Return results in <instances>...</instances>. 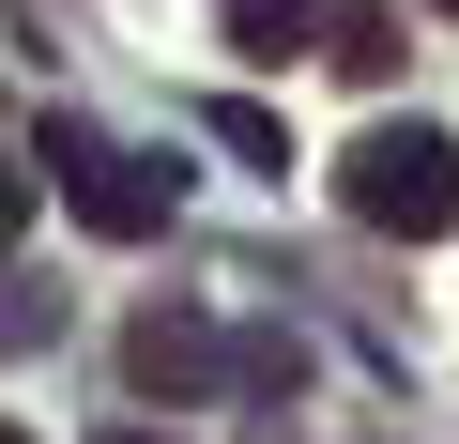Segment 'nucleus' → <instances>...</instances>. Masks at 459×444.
I'll return each instance as SVG.
<instances>
[{"instance_id":"1","label":"nucleus","mask_w":459,"mask_h":444,"mask_svg":"<svg viewBox=\"0 0 459 444\" xmlns=\"http://www.w3.org/2000/svg\"><path fill=\"white\" fill-rule=\"evenodd\" d=\"M337 214L383 231V246H444V231H459V138H444V123H368V138L337 153Z\"/></svg>"},{"instance_id":"2","label":"nucleus","mask_w":459,"mask_h":444,"mask_svg":"<svg viewBox=\"0 0 459 444\" xmlns=\"http://www.w3.org/2000/svg\"><path fill=\"white\" fill-rule=\"evenodd\" d=\"M47 184L77 199V231H108V246H153L169 199H184L169 153H138V138H108V123H77V108H47Z\"/></svg>"},{"instance_id":"3","label":"nucleus","mask_w":459,"mask_h":444,"mask_svg":"<svg viewBox=\"0 0 459 444\" xmlns=\"http://www.w3.org/2000/svg\"><path fill=\"white\" fill-rule=\"evenodd\" d=\"M123 383H138V398H214V383H246V337H214L199 307H138Z\"/></svg>"},{"instance_id":"4","label":"nucleus","mask_w":459,"mask_h":444,"mask_svg":"<svg viewBox=\"0 0 459 444\" xmlns=\"http://www.w3.org/2000/svg\"><path fill=\"white\" fill-rule=\"evenodd\" d=\"M322 62L337 77H398V16L383 0H322Z\"/></svg>"},{"instance_id":"5","label":"nucleus","mask_w":459,"mask_h":444,"mask_svg":"<svg viewBox=\"0 0 459 444\" xmlns=\"http://www.w3.org/2000/svg\"><path fill=\"white\" fill-rule=\"evenodd\" d=\"M230 47L246 62H307L322 47V0H230Z\"/></svg>"},{"instance_id":"6","label":"nucleus","mask_w":459,"mask_h":444,"mask_svg":"<svg viewBox=\"0 0 459 444\" xmlns=\"http://www.w3.org/2000/svg\"><path fill=\"white\" fill-rule=\"evenodd\" d=\"M199 123H214V138H230V153H246V169H291V123H276V108H261V92H214V108H199Z\"/></svg>"},{"instance_id":"7","label":"nucleus","mask_w":459,"mask_h":444,"mask_svg":"<svg viewBox=\"0 0 459 444\" xmlns=\"http://www.w3.org/2000/svg\"><path fill=\"white\" fill-rule=\"evenodd\" d=\"M31 337H62V292H31V276H0V353H31Z\"/></svg>"},{"instance_id":"8","label":"nucleus","mask_w":459,"mask_h":444,"mask_svg":"<svg viewBox=\"0 0 459 444\" xmlns=\"http://www.w3.org/2000/svg\"><path fill=\"white\" fill-rule=\"evenodd\" d=\"M16 214H31V169H0V246H16Z\"/></svg>"},{"instance_id":"9","label":"nucleus","mask_w":459,"mask_h":444,"mask_svg":"<svg viewBox=\"0 0 459 444\" xmlns=\"http://www.w3.org/2000/svg\"><path fill=\"white\" fill-rule=\"evenodd\" d=\"M108 444H169V429H108Z\"/></svg>"},{"instance_id":"10","label":"nucleus","mask_w":459,"mask_h":444,"mask_svg":"<svg viewBox=\"0 0 459 444\" xmlns=\"http://www.w3.org/2000/svg\"><path fill=\"white\" fill-rule=\"evenodd\" d=\"M429 16H459V0H429Z\"/></svg>"},{"instance_id":"11","label":"nucleus","mask_w":459,"mask_h":444,"mask_svg":"<svg viewBox=\"0 0 459 444\" xmlns=\"http://www.w3.org/2000/svg\"><path fill=\"white\" fill-rule=\"evenodd\" d=\"M0 444H31V429H0Z\"/></svg>"}]
</instances>
